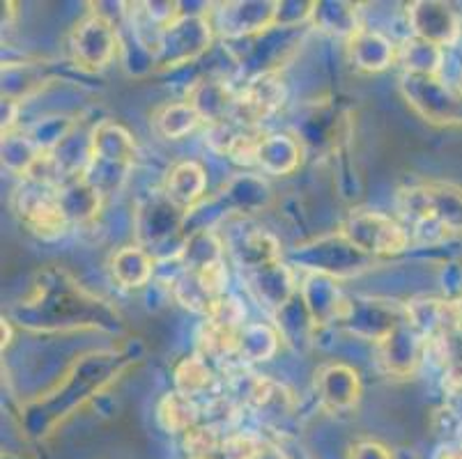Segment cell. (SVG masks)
Masks as SVG:
<instances>
[{
	"mask_svg": "<svg viewBox=\"0 0 462 459\" xmlns=\"http://www.w3.org/2000/svg\"><path fill=\"white\" fill-rule=\"evenodd\" d=\"M295 260L300 267L309 269L310 273H325L331 278L352 276L371 269L375 260L356 251L343 234H331V237L315 239L306 246L297 248Z\"/></svg>",
	"mask_w": 462,
	"mask_h": 459,
	"instance_id": "obj_10",
	"label": "cell"
},
{
	"mask_svg": "<svg viewBox=\"0 0 462 459\" xmlns=\"http://www.w3.org/2000/svg\"><path fill=\"white\" fill-rule=\"evenodd\" d=\"M203 124V117L196 108L184 101H173V104H166L157 111L154 115V129L162 133L163 138H171V141H180V138L193 133L199 126Z\"/></svg>",
	"mask_w": 462,
	"mask_h": 459,
	"instance_id": "obj_32",
	"label": "cell"
},
{
	"mask_svg": "<svg viewBox=\"0 0 462 459\" xmlns=\"http://www.w3.org/2000/svg\"><path fill=\"white\" fill-rule=\"evenodd\" d=\"M16 117H19V101L3 99V136L14 132Z\"/></svg>",
	"mask_w": 462,
	"mask_h": 459,
	"instance_id": "obj_38",
	"label": "cell"
},
{
	"mask_svg": "<svg viewBox=\"0 0 462 459\" xmlns=\"http://www.w3.org/2000/svg\"><path fill=\"white\" fill-rule=\"evenodd\" d=\"M285 83L279 71L270 74H258L249 78L237 95V108H235V120L245 126L263 129V122L270 120L285 101Z\"/></svg>",
	"mask_w": 462,
	"mask_h": 459,
	"instance_id": "obj_14",
	"label": "cell"
},
{
	"mask_svg": "<svg viewBox=\"0 0 462 459\" xmlns=\"http://www.w3.org/2000/svg\"><path fill=\"white\" fill-rule=\"evenodd\" d=\"M189 459H224V457H221V454H205V457H189Z\"/></svg>",
	"mask_w": 462,
	"mask_h": 459,
	"instance_id": "obj_41",
	"label": "cell"
},
{
	"mask_svg": "<svg viewBox=\"0 0 462 459\" xmlns=\"http://www.w3.org/2000/svg\"><path fill=\"white\" fill-rule=\"evenodd\" d=\"M301 163V145L288 133H264L255 166L267 175H292Z\"/></svg>",
	"mask_w": 462,
	"mask_h": 459,
	"instance_id": "obj_25",
	"label": "cell"
},
{
	"mask_svg": "<svg viewBox=\"0 0 462 459\" xmlns=\"http://www.w3.org/2000/svg\"><path fill=\"white\" fill-rule=\"evenodd\" d=\"M350 459H393L392 450L377 441H356L350 448Z\"/></svg>",
	"mask_w": 462,
	"mask_h": 459,
	"instance_id": "obj_36",
	"label": "cell"
},
{
	"mask_svg": "<svg viewBox=\"0 0 462 459\" xmlns=\"http://www.w3.org/2000/svg\"><path fill=\"white\" fill-rule=\"evenodd\" d=\"M157 420L171 435H187L196 425H200V409L196 399L171 390L162 398L157 407Z\"/></svg>",
	"mask_w": 462,
	"mask_h": 459,
	"instance_id": "obj_30",
	"label": "cell"
},
{
	"mask_svg": "<svg viewBox=\"0 0 462 459\" xmlns=\"http://www.w3.org/2000/svg\"><path fill=\"white\" fill-rule=\"evenodd\" d=\"M237 95L226 78H203L193 83L189 90L187 101L200 113L203 122L217 124V122L235 120V108H237Z\"/></svg>",
	"mask_w": 462,
	"mask_h": 459,
	"instance_id": "obj_21",
	"label": "cell"
},
{
	"mask_svg": "<svg viewBox=\"0 0 462 459\" xmlns=\"http://www.w3.org/2000/svg\"><path fill=\"white\" fill-rule=\"evenodd\" d=\"M214 25L208 14H182L175 23L163 28L159 37L157 67L175 69L199 60L212 44Z\"/></svg>",
	"mask_w": 462,
	"mask_h": 459,
	"instance_id": "obj_7",
	"label": "cell"
},
{
	"mask_svg": "<svg viewBox=\"0 0 462 459\" xmlns=\"http://www.w3.org/2000/svg\"><path fill=\"white\" fill-rule=\"evenodd\" d=\"M7 319L35 334L102 331L120 335L125 331L123 315L62 267L37 271L28 294L10 310Z\"/></svg>",
	"mask_w": 462,
	"mask_h": 459,
	"instance_id": "obj_1",
	"label": "cell"
},
{
	"mask_svg": "<svg viewBox=\"0 0 462 459\" xmlns=\"http://www.w3.org/2000/svg\"><path fill=\"white\" fill-rule=\"evenodd\" d=\"M175 390L187 398L196 399L199 395H205L214 384V370L209 361L200 353H191L187 359L175 365Z\"/></svg>",
	"mask_w": 462,
	"mask_h": 459,
	"instance_id": "obj_33",
	"label": "cell"
},
{
	"mask_svg": "<svg viewBox=\"0 0 462 459\" xmlns=\"http://www.w3.org/2000/svg\"><path fill=\"white\" fill-rule=\"evenodd\" d=\"M407 319H410L407 303L392 301V298L356 297L347 298L346 313H343L338 324L346 326L356 338L380 344L382 340L389 338Z\"/></svg>",
	"mask_w": 462,
	"mask_h": 459,
	"instance_id": "obj_9",
	"label": "cell"
},
{
	"mask_svg": "<svg viewBox=\"0 0 462 459\" xmlns=\"http://www.w3.org/2000/svg\"><path fill=\"white\" fill-rule=\"evenodd\" d=\"M14 212L19 221L40 239H58L69 230V218L58 200L56 187L23 182L14 196Z\"/></svg>",
	"mask_w": 462,
	"mask_h": 459,
	"instance_id": "obj_8",
	"label": "cell"
},
{
	"mask_svg": "<svg viewBox=\"0 0 462 459\" xmlns=\"http://www.w3.org/2000/svg\"><path fill=\"white\" fill-rule=\"evenodd\" d=\"M191 273H196L200 288H203V292L212 301H218V298L228 294V267H226V260H217V262Z\"/></svg>",
	"mask_w": 462,
	"mask_h": 459,
	"instance_id": "obj_35",
	"label": "cell"
},
{
	"mask_svg": "<svg viewBox=\"0 0 462 459\" xmlns=\"http://www.w3.org/2000/svg\"><path fill=\"white\" fill-rule=\"evenodd\" d=\"M398 216L423 242L462 233V188L444 182L411 184L398 191Z\"/></svg>",
	"mask_w": 462,
	"mask_h": 459,
	"instance_id": "obj_3",
	"label": "cell"
},
{
	"mask_svg": "<svg viewBox=\"0 0 462 459\" xmlns=\"http://www.w3.org/2000/svg\"><path fill=\"white\" fill-rule=\"evenodd\" d=\"M340 234L368 258H392L410 248V230L382 212L359 209L346 218Z\"/></svg>",
	"mask_w": 462,
	"mask_h": 459,
	"instance_id": "obj_5",
	"label": "cell"
},
{
	"mask_svg": "<svg viewBox=\"0 0 462 459\" xmlns=\"http://www.w3.org/2000/svg\"><path fill=\"white\" fill-rule=\"evenodd\" d=\"M356 5L355 3H334V0H325V3H315L313 16H310V25L318 28L320 32L334 37H346L350 40L356 31H359V21H356Z\"/></svg>",
	"mask_w": 462,
	"mask_h": 459,
	"instance_id": "obj_31",
	"label": "cell"
},
{
	"mask_svg": "<svg viewBox=\"0 0 462 459\" xmlns=\"http://www.w3.org/2000/svg\"><path fill=\"white\" fill-rule=\"evenodd\" d=\"M279 3L272 0H239V3H221L212 12L214 31L224 40H249L267 32L276 25Z\"/></svg>",
	"mask_w": 462,
	"mask_h": 459,
	"instance_id": "obj_12",
	"label": "cell"
},
{
	"mask_svg": "<svg viewBox=\"0 0 462 459\" xmlns=\"http://www.w3.org/2000/svg\"><path fill=\"white\" fill-rule=\"evenodd\" d=\"M396 60L401 62L405 74L437 76L444 65V50L419 37H407L398 46Z\"/></svg>",
	"mask_w": 462,
	"mask_h": 459,
	"instance_id": "obj_29",
	"label": "cell"
},
{
	"mask_svg": "<svg viewBox=\"0 0 462 459\" xmlns=\"http://www.w3.org/2000/svg\"><path fill=\"white\" fill-rule=\"evenodd\" d=\"M396 50L398 46L392 40H386L382 32L366 31V28H359L347 40V56H350V62L356 69L368 71V74L389 69L393 65V60H396Z\"/></svg>",
	"mask_w": 462,
	"mask_h": 459,
	"instance_id": "obj_22",
	"label": "cell"
},
{
	"mask_svg": "<svg viewBox=\"0 0 462 459\" xmlns=\"http://www.w3.org/2000/svg\"><path fill=\"white\" fill-rule=\"evenodd\" d=\"M187 212L168 200L163 191L152 193L136 207V237L138 246L152 252L154 248H162L163 243L173 242L175 237L187 239L184 233Z\"/></svg>",
	"mask_w": 462,
	"mask_h": 459,
	"instance_id": "obj_11",
	"label": "cell"
},
{
	"mask_svg": "<svg viewBox=\"0 0 462 459\" xmlns=\"http://www.w3.org/2000/svg\"><path fill=\"white\" fill-rule=\"evenodd\" d=\"M246 280H249V289L254 292V297L274 315L283 310L300 292L295 283V273L281 260L274 264H267V267L255 269V271H249Z\"/></svg>",
	"mask_w": 462,
	"mask_h": 459,
	"instance_id": "obj_20",
	"label": "cell"
},
{
	"mask_svg": "<svg viewBox=\"0 0 462 459\" xmlns=\"http://www.w3.org/2000/svg\"><path fill=\"white\" fill-rule=\"evenodd\" d=\"M136 161V141L123 124L102 120L90 133V161L83 177L102 197L123 188Z\"/></svg>",
	"mask_w": 462,
	"mask_h": 459,
	"instance_id": "obj_4",
	"label": "cell"
},
{
	"mask_svg": "<svg viewBox=\"0 0 462 459\" xmlns=\"http://www.w3.org/2000/svg\"><path fill=\"white\" fill-rule=\"evenodd\" d=\"M51 81L44 62H7L3 65V99L23 101Z\"/></svg>",
	"mask_w": 462,
	"mask_h": 459,
	"instance_id": "obj_27",
	"label": "cell"
},
{
	"mask_svg": "<svg viewBox=\"0 0 462 459\" xmlns=\"http://www.w3.org/2000/svg\"><path fill=\"white\" fill-rule=\"evenodd\" d=\"M377 352H380V363L386 372L393 377H410L417 370L419 361L426 356V340L407 319L389 338L377 344Z\"/></svg>",
	"mask_w": 462,
	"mask_h": 459,
	"instance_id": "obj_18",
	"label": "cell"
},
{
	"mask_svg": "<svg viewBox=\"0 0 462 459\" xmlns=\"http://www.w3.org/2000/svg\"><path fill=\"white\" fill-rule=\"evenodd\" d=\"M12 326H14V324H12L7 317H3V349L10 347V343H12Z\"/></svg>",
	"mask_w": 462,
	"mask_h": 459,
	"instance_id": "obj_40",
	"label": "cell"
},
{
	"mask_svg": "<svg viewBox=\"0 0 462 459\" xmlns=\"http://www.w3.org/2000/svg\"><path fill=\"white\" fill-rule=\"evenodd\" d=\"M444 389L451 395L462 393V361H453L448 363L447 374H444Z\"/></svg>",
	"mask_w": 462,
	"mask_h": 459,
	"instance_id": "obj_37",
	"label": "cell"
},
{
	"mask_svg": "<svg viewBox=\"0 0 462 459\" xmlns=\"http://www.w3.org/2000/svg\"><path fill=\"white\" fill-rule=\"evenodd\" d=\"M315 389L320 404L331 414L352 411L361 399V379L355 368L346 363H329L315 374Z\"/></svg>",
	"mask_w": 462,
	"mask_h": 459,
	"instance_id": "obj_17",
	"label": "cell"
},
{
	"mask_svg": "<svg viewBox=\"0 0 462 459\" xmlns=\"http://www.w3.org/2000/svg\"><path fill=\"white\" fill-rule=\"evenodd\" d=\"M42 157H44V151L28 136V132H10L3 136V166L21 175L23 179L31 175V170L37 166Z\"/></svg>",
	"mask_w": 462,
	"mask_h": 459,
	"instance_id": "obj_34",
	"label": "cell"
},
{
	"mask_svg": "<svg viewBox=\"0 0 462 459\" xmlns=\"http://www.w3.org/2000/svg\"><path fill=\"white\" fill-rule=\"evenodd\" d=\"M141 349L136 343H127L117 349H99L79 356L65 377L31 399L21 409V425L35 439H46L56 432L58 425L65 423L71 414H77L83 404L111 386L132 363H136Z\"/></svg>",
	"mask_w": 462,
	"mask_h": 459,
	"instance_id": "obj_2",
	"label": "cell"
},
{
	"mask_svg": "<svg viewBox=\"0 0 462 459\" xmlns=\"http://www.w3.org/2000/svg\"><path fill=\"white\" fill-rule=\"evenodd\" d=\"M251 459H288L285 457L283 453H281V450H276L274 445H270V444H260V448L255 450V454Z\"/></svg>",
	"mask_w": 462,
	"mask_h": 459,
	"instance_id": "obj_39",
	"label": "cell"
},
{
	"mask_svg": "<svg viewBox=\"0 0 462 459\" xmlns=\"http://www.w3.org/2000/svg\"><path fill=\"white\" fill-rule=\"evenodd\" d=\"M205 191H208V175L205 168L196 161H180L178 166L171 168L163 187L168 200L175 202L187 214L205 200Z\"/></svg>",
	"mask_w": 462,
	"mask_h": 459,
	"instance_id": "obj_23",
	"label": "cell"
},
{
	"mask_svg": "<svg viewBox=\"0 0 462 459\" xmlns=\"http://www.w3.org/2000/svg\"><path fill=\"white\" fill-rule=\"evenodd\" d=\"M401 92L414 111L435 124L462 120V104L437 76L402 74Z\"/></svg>",
	"mask_w": 462,
	"mask_h": 459,
	"instance_id": "obj_13",
	"label": "cell"
},
{
	"mask_svg": "<svg viewBox=\"0 0 462 459\" xmlns=\"http://www.w3.org/2000/svg\"><path fill=\"white\" fill-rule=\"evenodd\" d=\"M120 53L117 25L99 10H92L86 19L74 25L69 35L71 62L83 71H102Z\"/></svg>",
	"mask_w": 462,
	"mask_h": 459,
	"instance_id": "obj_6",
	"label": "cell"
},
{
	"mask_svg": "<svg viewBox=\"0 0 462 459\" xmlns=\"http://www.w3.org/2000/svg\"><path fill=\"white\" fill-rule=\"evenodd\" d=\"M111 276L120 288L125 289H138L152 280L154 269H157V260L150 251L143 246H123L111 255Z\"/></svg>",
	"mask_w": 462,
	"mask_h": 459,
	"instance_id": "obj_24",
	"label": "cell"
},
{
	"mask_svg": "<svg viewBox=\"0 0 462 459\" xmlns=\"http://www.w3.org/2000/svg\"><path fill=\"white\" fill-rule=\"evenodd\" d=\"M300 298L304 301L315 328L338 324L346 313L347 297H343L338 289L336 278L325 276V273H309L300 285Z\"/></svg>",
	"mask_w": 462,
	"mask_h": 459,
	"instance_id": "obj_19",
	"label": "cell"
},
{
	"mask_svg": "<svg viewBox=\"0 0 462 459\" xmlns=\"http://www.w3.org/2000/svg\"><path fill=\"white\" fill-rule=\"evenodd\" d=\"M407 19H410V28L414 37L426 40L430 44L451 46L456 44L460 37V19L456 12L444 3L437 0H419L407 7Z\"/></svg>",
	"mask_w": 462,
	"mask_h": 459,
	"instance_id": "obj_15",
	"label": "cell"
},
{
	"mask_svg": "<svg viewBox=\"0 0 462 459\" xmlns=\"http://www.w3.org/2000/svg\"><path fill=\"white\" fill-rule=\"evenodd\" d=\"M279 328L264 322H249L237 338V356L249 363H264L270 361L281 344Z\"/></svg>",
	"mask_w": 462,
	"mask_h": 459,
	"instance_id": "obj_28",
	"label": "cell"
},
{
	"mask_svg": "<svg viewBox=\"0 0 462 459\" xmlns=\"http://www.w3.org/2000/svg\"><path fill=\"white\" fill-rule=\"evenodd\" d=\"M224 243L235 262H237V267L245 273L281 260L279 239L267 233V230H263V227L245 225L239 230H230L224 237Z\"/></svg>",
	"mask_w": 462,
	"mask_h": 459,
	"instance_id": "obj_16",
	"label": "cell"
},
{
	"mask_svg": "<svg viewBox=\"0 0 462 459\" xmlns=\"http://www.w3.org/2000/svg\"><path fill=\"white\" fill-rule=\"evenodd\" d=\"M457 303V319H460V331H462V301H456Z\"/></svg>",
	"mask_w": 462,
	"mask_h": 459,
	"instance_id": "obj_42",
	"label": "cell"
},
{
	"mask_svg": "<svg viewBox=\"0 0 462 459\" xmlns=\"http://www.w3.org/2000/svg\"><path fill=\"white\" fill-rule=\"evenodd\" d=\"M58 200H60L62 209H65L69 223H90L97 216L99 207H102L104 197L86 182V177L77 175L65 179L56 187Z\"/></svg>",
	"mask_w": 462,
	"mask_h": 459,
	"instance_id": "obj_26",
	"label": "cell"
}]
</instances>
